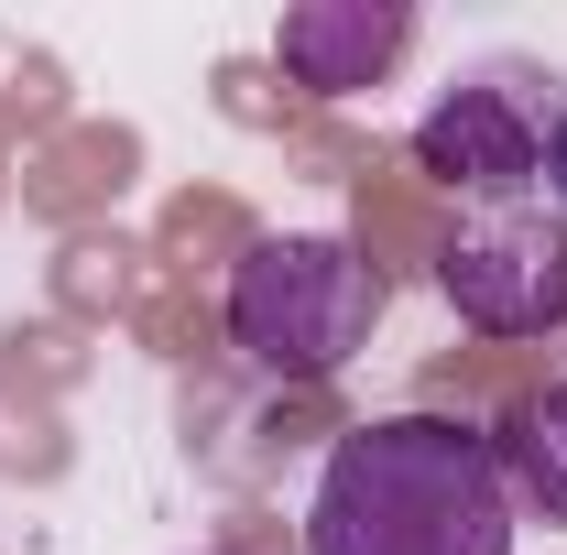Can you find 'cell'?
Returning <instances> with one entry per match:
<instances>
[{
    "mask_svg": "<svg viewBox=\"0 0 567 555\" xmlns=\"http://www.w3.org/2000/svg\"><path fill=\"white\" fill-rule=\"evenodd\" d=\"M502 458V490H513V512H535V523H557L567 534V381H535L492 436Z\"/></svg>",
    "mask_w": 567,
    "mask_h": 555,
    "instance_id": "6",
    "label": "cell"
},
{
    "mask_svg": "<svg viewBox=\"0 0 567 555\" xmlns=\"http://www.w3.org/2000/svg\"><path fill=\"white\" fill-rule=\"evenodd\" d=\"M513 523L492 436L458 415L350 425L306 490V555H513Z\"/></svg>",
    "mask_w": 567,
    "mask_h": 555,
    "instance_id": "1",
    "label": "cell"
},
{
    "mask_svg": "<svg viewBox=\"0 0 567 555\" xmlns=\"http://www.w3.org/2000/svg\"><path fill=\"white\" fill-rule=\"evenodd\" d=\"M382 316V273L339 229H274L229 262V348L274 381H339Z\"/></svg>",
    "mask_w": 567,
    "mask_h": 555,
    "instance_id": "2",
    "label": "cell"
},
{
    "mask_svg": "<svg viewBox=\"0 0 567 555\" xmlns=\"http://www.w3.org/2000/svg\"><path fill=\"white\" fill-rule=\"evenodd\" d=\"M546 197H557V218H567V109H557V132H546Z\"/></svg>",
    "mask_w": 567,
    "mask_h": 555,
    "instance_id": "7",
    "label": "cell"
},
{
    "mask_svg": "<svg viewBox=\"0 0 567 555\" xmlns=\"http://www.w3.org/2000/svg\"><path fill=\"white\" fill-rule=\"evenodd\" d=\"M404 44H415V11L404 0H295L274 22V66L295 87H317V98L382 87V76L404 66Z\"/></svg>",
    "mask_w": 567,
    "mask_h": 555,
    "instance_id": "5",
    "label": "cell"
},
{
    "mask_svg": "<svg viewBox=\"0 0 567 555\" xmlns=\"http://www.w3.org/2000/svg\"><path fill=\"white\" fill-rule=\"evenodd\" d=\"M436 294H447L458 327H481V338H546V327H567V218L481 208L447 240Z\"/></svg>",
    "mask_w": 567,
    "mask_h": 555,
    "instance_id": "4",
    "label": "cell"
},
{
    "mask_svg": "<svg viewBox=\"0 0 567 555\" xmlns=\"http://www.w3.org/2000/svg\"><path fill=\"white\" fill-rule=\"evenodd\" d=\"M546 132H557V76L481 66V76H458V87L415 121V164L447 186V197L524 208V186H546Z\"/></svg>",
    "mask_w": 567,
    "mask_h": 555,
    "instance_id": "3",
    "label": "cell"
}]
</instances>
